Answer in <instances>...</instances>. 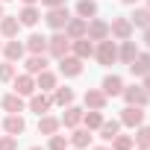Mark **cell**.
<instances>
[{
  "label": "cell",
  "instance_id": "1",
  "mask_svg": "<svg viewBox=\"0 0 150 150\" xmlns=\"http://www.w3.org/2000/svg\"><path fill=\"white\" fill-rule=\"evenodd\" d=\"M94 59H97L103 68L115 65V62H118V41H115V38H103V41H94Z\"/></svg>",
  "mask_w": 150,
  "mask_h": 150
},
{
  "label": "cell",
  "instance_id": "2",
  "mask_svg": "<svg viewBox=\"0 0 150 150\" xmlns=\"http://www.w3.org/2000/svg\"><path fill=\"white\" fill-rule=\"evenodd\" d=\"M71 53V38L59 30V33H53L50 38H47V56L50 59H62V56H68Z\"/></svg>",
  "mask_w": 150,
  "mask_h": 150
},
{
  "label": "cell",
  "instance_id": "3",
  "mask_svg": "<svg viewBox=\"0 0 150 150\" xmlns=\"http://www.w3.org/2000/svg\"><path fill=\"white\" fill-rule=\"evenodd\" d=\"M121 97L127 100V106H147L150 103V94L144 91V86L141 83H132V86H124V91H121Z\"/></svg>",
  "mask_w": 150,
  "mask_h": 150
},
{
  "label": "cell",
  "instance_id": "4",
  "mask_svg": "<svg viewBox=\"0 0 150 150\" xmlns=\"http://www.w3.org/2000/svg\"><path fill=\"white\" fill-rule=\"evenodd\" d=\"M132 33H135V27H132L129 18H124V15L112 18V24H109V35H112L115 41H127V38H132Z\"/></svg>",
  "mask_w": 150,
  "mask_h": 150
},
{
  "label": "cell",
  "instance_id": "5",
  "mask_svg": "<svg viewBox=\"0 0 150 150\" xmlns=\"http://www.w3.org/2000/svg\"><path fill=\"white\" fill-rule=\"evenodd\" d=\"M68 18H71V12H68V6H53V9H47L44 12V24L53 30V33H59V30H65V24H68Z\"/></svg>",
  "mask_w": 150,
  "mask_h": 150
},
{
  "label": "cell",
  "instance_id": "6",
  "mask_svg": "<svg viewBox=\"0 0 150 150\" xmlns=\"http://www.w3.org/2000/svg\"><path fill=\"white\" fill-rule=\"evenodd\" d=\"M27 109L35 112V115H47V112L53 109V97H50L47 91H35V94L27 97Z\"/></svg>",
  "mask_w": 150,
  "mask_h": 150
},
{
  "label": "cell",
  "instance_id": "7",
  "mask_svg": "<svg viewBox=\"0 0 150 150\" xmlns=\"http://www.w3.org/2000/svg\"><path fill=\"white\" fill-rule=\"evenodd\" d=\"M56 62H59V74L68 77V80H74V77H80V74H83V59H77L74 53H68V56H62V59H56Z\"/></svg>",
  "mask_w": 150,
  "mask_h": 150
},
{
  "label": "cell",
  "instance_id": "8",
  "mask_svg": "<svg viewBox=\"0 0 150 150\" xmlns=\"http://www.w3.org/2000/svg\"><path fill=\"white\" fill-rule=\"evenodd\" d=\"M118 121H121V127L135 129V127H141V124H144V109H141V106H124Z\"/></svg>",
  "mask_w": 150,
  "mask_h": 150
},
{
  "label": "cell",
  "instance_id": "9",
  "mask_svg": "<svg viewBox=\"0 0 150 150\" xmlns=\"http://www.w3.org/2000/svg\"><path fill=\"white\" fill-rule=\"evenodd\" d=\"M12 88L21 94V97H30V94H35L38 88H35V77H33V74H15V80H12Z\"/></svg>",
  "mask_w": 150,
  "mask_h": 150
},
{
  "label": "cell",
  "instance_id": "10",
  "mask_svg": "<svg viewBox=\"0 0 150 150\" xmlns=\"http://www.w3.org/2000/svg\"><path fill=\"white\" fill-rule=\"evenodd\" d=\"M0 106H3V112H6V115H21V112L27 109V97H21L18 91H9V94H3Z\"/></svg>",
  "mask_w": 150,
  "mask_h": 150
},
{
  "label": "cell",
  "instance_id": "11",
  "mask_svg": "<svg viewBox=\"0 0 150 150\" xmlns=\"http://www.w3.org/2000/svg\"><path fill=\"white\" fill-rule=\"evenodd\" d=\"M0 53H3V59L6 62H21L24 56H27V47H24V41H18V38H9V41H3V50H0Z\"/></svg>",
  "mask_w": 150,
  "mask_h": 150
},
{
  "label": "cell",
  "instance_id": "12",
  "mask_svg": "<svg viewBox=\"0 0 150 150\" xmlns=\"http://www.w3.org/2000/svg\"><path fill=\"white\" fill-rule=\"evenodd\" d=\"M86 35H88L91 41L112 38V35H109V21H103V18H88V30H86Z\"/></svg>",
  "mask_w": 150,
  "mask_h": 150
},
{
  "label": "cell",
  "instance_id": "13",
  "mask_svg": "<svg viewBox=\"0 0 150 150\" xmlns=\"http://www.w3.org/2000/svg\"><path fill=\"white\" fill-rule=\"evenodd\" d=\"M91 129H86L83 124L80 127H74L71 129V135H68V141H71V147H77V150H86V147H91Z\"/></svg>",
  "mask_w": 150,
  "mask_h": 150
},
{
  "label": "cell",
  "instance_id": "14",
  "mask_svg": "<svg viewBox=\"0 0 150 150\" xmlns=\"http://www.w3.org/2000/svg\"><path fill=\"white\" fill-rule=\"evenodd\" d=\"M83 103H86V109H106L109 106V97L100 91V88H86V94H83Z\"/></svg>",
  "mask_w": 150,
  "mask_h": 150
},
{
  "label": "cell",
  "instance_id": "15",
  "mask_svg": "<svg viewBox=\"0 0 150 150\" xmlns=\"http://www.w3.org/2000/svg\"><path fill=\"white\" fill-rule=\"evenodd\" d=\"M71 53L77 56V59H83V62H86V59H91V56H94V41H91L88 35H86V38H74V41H71Z\"/></svg>",
  "mask_w": 150,
  "mask_h": 150
},
{
  "label": "cell",
  "instance_id": "16",
  "mask_svg": "<svg viewBox=\"0 0 150 150\" xmlns=\"http://www.w3.org/2000/svg\"><path fill=\"white\" fill-rule=\"evenodd\" d=\"M129 74H132V77H147V74H150V50H141L132 62H129Z\"/></svg>",
  "mask_w": 150,
  "mask_h": 150
},
{
  "label": "cell",
  "instance_id": "17",
  "mask_svg": "<svg viewBox=\"0 0 150 150\" xmlns=\"http://www.w3.org/2000/svg\"><path fill=\"white\" fill-rule=\"evenodd\" d=\"M100 91H103L106 97H121V91H124V80L118 77V74H106L103 83H100Z\"/></svg>",
  "mask_w": 150,
  "mask_h": 150
},
{
  "label": "cell",
  "instance_id": "18",
  "mask_svg": "<svg viewBox=\"0 0 150 150\" xmlns=\"http://www.w3.org/2000/svg\"><path fill=\"white\" fill-rule=\"evenodd\" d=\"M56 86H59V74H53L50 68H44L41 74H35V88H38V91H47V94H50Z\"/></svg>",
  "mask_w": 150,
  "mask_h": 150
},
{
  "label": "cell",
  "instance_id": "19",
  "mask_svg": "<svg viewBox=\"0 0 150 150\" xmlns=\"http://www.w3.org/2000/svg\"><path fill=\"white\" fill-rule=\"evenodd\" d=\"M86 30H88V21L86 18H68V24H65V35L74 41V38H86Z\"/></svg>",
  "mask_w": 150,
  "mask_h": 150
},
{
  "label": "cell",
  "instance_id": "20",
  "mask_svg": "<svg viewBox=\"0 0 150 150\" xmlns=\"http://www.w3.org/2000/svg\"><path fill=\"white\" fill-rule=\"evenodd\" d=\"M83 112H86V109L74 106V103H71V106H65V112H62V118H59V121H62V127H65V129L80 127V124H83Z\"/></svg>",
  "mask_w": 150,
  "mask_h": 150
},
{
  "label": "cell",
  "instance_id": "21",
  "mask_svg": "<svg viewBox=\"0 0 150 150\" xmlns=\"http://www.w3.org/2000/svg\"><path fill=\"white\" fill-rule=\"evenodd\" d=\"M62 129V121L56 118V115H38V135H53V132H59Z\"/></svg>",
  "mask_w": 150,
  "mask_h": 150
},
{
  "label": "cell",
  "instance_id": "22",
  "mask_svg": "<svg viewBox=\"0 0 150 150\" xmlns=\"http://www.w3.org/2000/svg\"><path fill=\"white\" fill-rule=\"evenodd\" d=\"M18 30H21L18 15H3L0 18V35L3 38H18Z\"/></svg>",
  "mask_w": 150,
  "mask_h": 150
},
{
  "label": "cell",
  "instance_id": "23",
  "mask_svg": "<svg viewBox=\"0 0 150 150\" xmlns=\"http://www.w3.org/2000/svg\"><path fill=\"white\" fill-rule=\"evenodd\" d=\"M50 97H53V106H71L74 103V97H77V94H74V88H68V86H56L53 91H50Z\"/></svg>",
  "mask_w": 150,
  "mask_h": 150
},
{
  "label": "cell",
  "instance_id": "24",
  "mask_svg": "<svg viewBox=\"0 0 150 150\" xmlns=\"http://www.w3.org/2000/svg\"><path fill=\"white\" fill-rule=\"evenodd\" d=\"M138 53H141V50L135 47V41H132V38H127V41H118V62L129 65V62H132Z\"/></svg>",
  "mask_w": 150,
  "mask_h": 150
},
{
  "label": "cell",
  "instance_id": "25",
  "mask_svg": "<svg viewBox=\"0 0 150 150\" xmlns=\"http://www.w3.org/2000/svg\"><path fill=\"white\" fill-rule=\"evenodd\" d=\"M24 129H27L24 115H6V118H3V132H9V135H24Z\"/></svg>",
  "mask_w": 150,
  "mask_h": 150
},
{
  "label": "cell",
  "instance_id": "26",
  "mask_svg": "<svg viewBox=\"0 0 150 150\" xmlns=\"http://www.w3.org/2000/svg\"><path fill=\"white\" fill-rule=\"evenodd\" d=\"M24 68H27V74H41L44 68H47V53H30L27 56V62H24Z\"/></svg>",
  "mask_w": 150,
  "mask_h": 150
},
{
  "label": "cell",
  "instance_id": "27",
  "mask_svg": "<svg viewBox=\"0 0 150 150\" xmlns=\"http://www.w3.org/2000/svg\"><path fill=\"white\" fill-rule=\"evenodd\" d=\"M103 121H106V115H103L100 109H86V112H83V127L91 129V132H97Z\"/></svg>",
  "mask_w": 150,
  "mask_h": 150
},
{
  "label": "cell",
  "instance_id": "28",
  "mask_svg": "<svg viewBox=\"0 0 150 150\" xmlns=\"http://www.w3.org/2000/svg\"><path fill=\"white\" fill-rule=\"evenodd\" d=\"M118 132H121V121H118V118L103 121V124H100V129H97V135H100V141H103V144H109Z\"/></svg>",
  "mask_w": 150,
  "mask_h": 150
},
{
  "label": "cell",
  "instance_id": "29",
  "mask_svg": "<svg viewBox=\"0 0 150 150\" xmlns=\"http://www.w3.org/2000/svg\"><path fill=\"white\" fill-rule=\"evenodd\" d=\"M18 21H21V27H35L41 21V9L38 6H24L18 12Z\"/></svg>",
  "mask_w": 150,
  "mask_h": 150
},
{
  "label": "cell",
  "instance_id": "30",
  "mask_svg": "<svg viewBox=\"0 0 150 150\" xmlns=\"http://www.w3.org/2000/svg\"><path fill=\"white\" fill-rule=\"evenodd\" d=\"M24 47H27V53H47V38H44L41 33H33V35L24 41Z\"/></svg>",
  "mask_w": 150,
  "mask_h": 150
},
{
  "label": "cell",
  "instance_id": "31",
  "mask_svg": "<svg viewBox=\"0 0 150 150\" xmlns=\"http://www.w3.org/2000/svg\"><path fill=\"white\" fill-rule=\"evenodd\" d=\"M132 141H135V150H150V127H147V124L135 127V135H132Z\"/></svg>",
  "mask_w": 150,
  "mask_h": 150
},
{
  "label": "cell",
  "instance_id": "32",
  "mask_svg": "<svg viewBox=\"0 0 150 150\" xmlns=\"http://www.w3.org/2000/svg\"><path fill=\"white\" fill-rule=\"evenodd\" d=\"M77 18H97V0H77Z\"/></svg>",
  "mask_w": 150,
  "mask_h": 150
},
{
  "label": "cell",
  "instance_id": "33",
  "mask_svg": "<svg viewBox=\"0 0 150 150\" xmlns=\"http://www.w3.org/2000/svg\"><path fill=\"white\" fill-rule=\"evenodd\" d=\"M129 21H132V27H138V30L150 27V9H147V6H138V9H132Z\"/></svg>",
  "mask_w": 150,
  "mask_h": 150
},
{
  "label": "cell",
  "instance_id": "34",
  "mask_svg": "<svg viewBox=\"0 0 150 150\" xmlns=\"http://www.w3.org/2000/svg\"><path fill=\"white\" fill-rule=\"evenodd\" d=\"M109 147H112V150H132L135 141H132V135H121V132H118V135L109 141Z\"/></svg>",
  "mask_w": 150,
  "mask_h": 150
},
{
  "label": "cell",
  "instance_id": "35",
  "mask_svg": "<svg viewBox=\"0 0 150 150\" xmlns=\"http://www.w3.org/2000/svg\"><path fill=\"white\" fill-rule=\"evenodd\" d=\"M68 147H71L68 135H59V132L47 135V150H68Z\"/></svg>",
  "mask_w": 150,
  "mask_h": 150
},
{
  "label": "cell",
  "instance_id": "36",
  "mask_svg": "<svg viewBox=\"0 0 150 150\" xmlns=\"http://www.w3.org/2000/svg\"><path fill=\"white\" fill-rule=\"evenodd\" d=\"M15 74H18V68H15V62H0V83H12L15 80Z\"/></svg>",
  "mask_w": 150,
  "mask_h": 150
},
{
  "label": "cell",
  "instance_id": "37",
  "mask_svg": "<svg viewBox=\"0 0 150 150\" xmlns=\"http://www.w3.org/2000/svg\"><path fill=\"white\" fill-rule=\"evenodd\" d=\"M0 150H18V135H0Z\"/></svg>",
  "mask_w": 150,
  "mask_h": 150
},
{
  "label": "cell",
  "instance_id": "38",
  "mask_svg": "<svg viewBox=\"0 0 150 150\" xmlns=\"http://www.w3.org/2000/svg\"><path fill=\"white\" fill-rule=\"evenodd\" d=\"M41 6H47V9H53V6H65V0H38Z\"/></svg>",
  "mask_w": 150,
  "mask_h": 150
},
{
  "label": "cell",
  "instance_id": "39",
  "mask_svg": "<svg viewBox=\"0 0 150 150\" xmlns=\"http://www.w3.org/2000/svg\"><path fill=\"white\" fill-rule=\"evenodd\" d=\"M141 41H144V47L150 50V27H144V35H141Z\"/></svg>",
  "mask_w": 150,
  "mask_h": 150
},
{
  "label": "cell",
  "instance_id": "40",
  "mask_svg": "<svg viewBox=\"0 0 150 150\" xmlns=\"http://www.w3.org/2000/svg\"><path fill=\"white\" fill-rule=\"evenodd\" d=\"M141 86H144V91L150 94V74H147V77H141Z\"/></svg>",
  "mask_w": 150,
  "mask_h": 150
},
{
  "label": "cell",
  "instance_id": "41",
  "mask_svg": "<svg viewBox=\"0 0 150 150\" xmlns=\"http://www.w3.org/2000/svg\"><path fill=\"white\" fill-rule=\"evenodd\" d=\"M91 150H112L109 144H97V147H91Z\"/></svg>",
  "mask_w": 150,
  "mask_h": 150
},
{
  "label": "cell",
  "instance_id": "42",
  "mask_svg": "<svg viewBox=\"0 0 150 150\" xmlns=\"http://www.w3.org/2000/svg\"><path fill=\"white\" fill-rule=\"evenodd\" d=\"M21 3H24V6H35V3H38V0H21Z\"/></svg>",
  "mask_w": 150,
  "mask_h": 150
},
{
  "label": "cell",
  "instance_id": "43",
  "mask_svg": "<svg viewBox=\"0 0 150 150\" xmlns=\"http://www.w3.org/2000/svg\"><path fill=\"white\" fill-rule=\"evenodd\" d=\"M121 3H127V6H135V3H138V0H121Z\"/></svg>",
  "mask_w": 150,
  "mask_h": 150
},
{
  "label": "cell",
  "instance_id": "44",
  "mask_svg": "<svg viewBox=\"0 0 150 150\" xmlns=\"http://www.w3.org/2000/svg\"><path fill=\"white\" fill-rule=\"evenodd\" d=\"M30 150H47V147H38V144H33V147H30Z\"/></svg>",
  "mask_w": 150,
  "mask_h": 150
},
{
  "label": "cell",
  "instance_id": "45",
  "mask_svg": "<svg viewBox=\"0 0 150 150\" xmlns=\"http://www.w3.org/2000/svg\"><path fill=\"white\" fill-rule=\"evenodd\" d=\"M3 15H6V9H3V3H0V18H3Z\"/></svg>",
  "mask_w": 150,
  "mask_h": 150
},
{
  "label": "cell",
  "instance_id": "46",
  "mask_svg": "<svg viewBox=\"0 0 150 150\" xmlns=\"http://www.w3.org/2000/svg\"><path fill=\"white\" fill-rule=\"evenodd\" d=\"M0 3H9V0H0Z\"/></svg>",
  "mask_w": 150,
  "mask_h": 150
},
{
  "label": "cell",
  "instance_id": "47",
  "mask_svg": "<svg viewBox=\"0 0 150 150\" xmlns=\"http://www.w3.org/2000/svg\"><path fill=\"white\" fill-rule=\"evenodd\" d=\"M0 50H3V41H0Z\"/></svg>",
  "mask_w": 150,
  "mask_h": 150
},
{
  "label": "cell",
  "instance_id": "48",
  "mask_svg": "<svg viewBox=\"0 0 150 150\" xmlns=\"http://www.w3.org/2000/svg\"><path fill=\"white\" fill-rule=\"evenodd\" d=\"M147 9H150V0H147Z\"/></svg>",
  "mask_w": 150,
  "mask_h": 150
},
{
  "label": "cell",
  "instance_id": "49",
  "mask_svg": "<svg viewBox=\"0 0 150 150\" xmlns=\"http://www.w3.org/2000/svg\"><path fill=\"white\" fill-rule=\"evenodd\" d=\"M68 150H71V147H68ZM74 150H77V147H74Z\"/></svg>",
  "mask_w": 150,
  "mask_h": 150
},
{
  "label": "cell",
  "instance_id": "50",
  "mask_svg": "<svg viewBox=\"0 0 150 150\" xmlns=\"http://www.w3.org/2000/svg\"><path fill=\"white\" fill-rule=\"evenodd\" d=\"M132 150H135V147H132Z\"/></svg>",
  "mask_w": 150,
  "mask_h": 150
}]
</instances>
